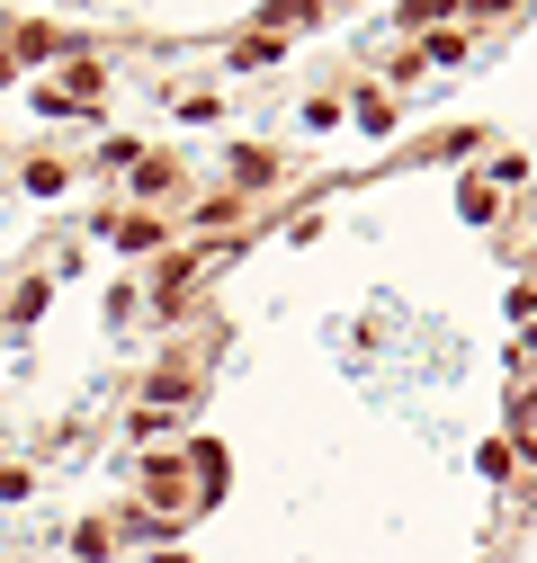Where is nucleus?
Listing matches in <instances>:
<instances>
[{"mask_svg":"<svg viewBox=\"0 0 537 563\" xmlns=\"http://www.w3.org/2000/svg\"><path fill=\"white\" fill-rule=\"evenodd\" d=\"M519 358H528V367H537V331H528V349H519Z\"/></svg>","mask_w":537,"mask_h":563,"instance_id":"f257e3e1","label":"nucleus"}]
</instances>
